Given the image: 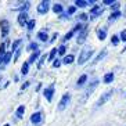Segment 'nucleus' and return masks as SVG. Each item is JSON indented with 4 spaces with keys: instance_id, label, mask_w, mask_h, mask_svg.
Instances as JSON below:
<instances>
[{
    "instance_id": "nucleus-5",
    "label": "nucleus",
    "mask_w": 126,
    "mask_h": 126,
    "mask_svg": "<svg viewBox=\"0 0 126 126\" xmlns=\"http://www.w3.org/2000/svg\"><path fill=\"white\" fill-rule=\"evenodd\" d=\"M87 33H89V28H87V25H85L83 31H82L78 35V37H76V43H78V45H82V43H85L86 37H87Z\"/></svg>"
},
{
    "instance_id": "nucleus-1",
    "label": "nucleus",
    "mask_w": 126,
    "mask_h": 126,
    "mask_svg": "<svg viewBox=\"0 0 126 126\" xmlns=\"http://www.w3.org/2000/svg\"><path fill=\"white\" fill-rule=\"evenodd\" d=\"M92 54H93V50L90 47H85L83 50L80 51V54H79V60H78V64L79 65H83V64L87 61V60L92 57Z\"/></svg>"
},
{
    "instance_id": "nucleus-39",
    "label": "nucleus",
    "mask_w": 126,
    "mask_h": 126,
    "mask_svg": "<svg viewBox=\"0 0 126 126\" xmlns=\"http://www.w3.org/2000/svg\"><path fill=\"white\" fill-rule=\"evenodd\" d=\"M114 3H115L114 0H104L103 1V4H114Z\"/></svg>"
},
{
    "instance_id": "nucleus-30",
    "label": "nucleus",
    "mask_w": 126,
    "mask_h": 126,
    "mask_svg": "<svg viewBox=\"0 0 126 126\" xmlns=\"http://www.w3.org/2000/svg\"><path fill=\"white\" fill-rule=\"evenodd\" d=\"M74 35H75V32H74V31H71V32H68V33H67V35H65V36H64V39H63V42H67V40H69L71 37L74 36Z\"/></svg>"
},
{
    "instance_id": "nucleus-31",
    "label": "nucleus",
    "mask_w": 126,
    "mask_h": 126,
    "mask_svg": "<svg viewBox=\"0 0 126 126\" xmlns=\"http://www.w3.org/2000/svg\"><path fill=\"white\" fill-rule=\"evenodd\" d=\"M75 11H76V7H75V6H71V7H68V10H67V13H65V14H67V17H68V15L74 14Z\"/></svg>"
},
{
    "instance_id": "nucleus-19",
    "label": "nucleus",
    "mask_w": 126,
    "mask_h": 126,
    "mask_svg": "<svg viewBox=\"0 0 126 126\" xmlns=\"http://www.w3.org/2000/svg\"><path fill=\"white\" fill-rule=\"evenodd\" d=\"M112 80H114V74L112 72L104 75V83H111Z\"/></svg>"
},
{
    "instance_id": "nucleus-4",
    "label": "nucleus",
    "mask_w": 126,
    "mask_h": 126,
    "mask_svg": "<svg viewBox=\"0 0 126 126\" xmlns=\"http://www.w3.org/2000/svg\"><path fill=\"white\" fill-rule=\"evenodd\" d=\"M97 86H98V80H97V79H96V80H93L92 83H90V85L87 86V89L85 90V97H83V101L87 100V97H89L90 94H92V93L94 92V89H96Z\"/></svg>"
},
{
    "instance_id": "nucleus-17",
    "label": "nucleus",
    "mask_w": 126,
    "mask_h": 126,
    "mask_svg": "<svg viewBox=\"0 0 126 126\" xmlns=\"http://www.w3.org/2000/svg\"><path fill=\"white\" fill-rule=\"evenodd\" d=\"M105 54H107V48H103L100 54H98V56H97L96 58H94V61H93V64H97L98 61H100V60H103L104 57H105Z\"/></svg>"
},
{
    "instance_id": "nucleus-40",
    "label": "nucleus",
    "mask_w": 126,
    "mask_h": 126,
    "mask_svg": "<svg viewBox=\"0 0 126 126\" xmlns=\"http://www.w3.org/2000/svg\"><path fill=\"white\" fill-rule=\"evenodd\" d=\"M79 18H80L82 21H86V19H87V15H86V14H80V15H79Z\"/></svg>"
},
{
    "instance_id": "nucleus-6",
    "label": "nucleus",
    "mask_w": 126,
    "mask_h": 126,
    "mask_svg": "<svg viewBox=\"0 0 126 126\" xmlns=\"http://www.w3.org/2000/svg\"><path fill=\"white\" fill-rule=\"evenodd\" d=\"M69 100H71V96H69V94H68V93H67V94H64L63 98H61V101L58 103V110H60V111H64V110L67 108Z\"/></svg>"
},
{
    "instance_id": "nucleus-14",
    "label": "nucleus",
    "mask_w": 126,
    "mask_h": 126,
    "mask_svg": "<svg viewBox=\"0 0 126 126\" xmlns=\"http://www.w3.org/2000/svg\"><path fill=\"white\" fill-rule=\"evenodd\" d=\"M37 39L40 42H47V39H48V36H47V31H40L39 33H37Z\"/></svg>"
},
{
    "instance_id": "nucleus-33",
    "label": "nucleus",
    "mask_w": 126,
    "mask_h": 126,
    "mask_svg": "<svg viewBox=\"0 0 126 126\" xmlns=\"http://www.w3.org/2000/svg\"><path fill=\"white\" fill-rule=\"evenodd\" d=\"M111 43L114 46H116L119 43V36H116V35H114V36H112V39H111Z\"/></svg>"
},
{
    "instance_id": "nucleus-34",
    "label": "nucleus",
    "mask_w": 126,
    "mask_h": 126,
    "mask_svg": "<svg viewBox=\"0 0 126 126\" xmlns=\"http://www.w3.org/2000/svg\"><path fill=\"white\" fill-rule=\"evenodd\" d=\"M119 7H121V4H119V3H116V1H115V3L111 6V8L114 10V13H115V11H118V8H119Z\"/></svg>"
},
{
    "instance_id": "nucleus-21",
    "label": "nucleus",
    "mask_w": 126,
    "mask_h": 126,
    "mask_svg": "<svg viewBox=\"0 0 126 126\" xmlns=\"http://www.w3.org/2000/svg\"><path fill=\"white\" fill-rule=\"evenodd\" d=\"M26 50H28V51H32V53L37 51V43H35V42H32V43H29V46L26 47Z\"/></svg>"
},
{
    "instance_id": "nucleus-37",
    "label": "nucleus",
    "mask_w": 126,
    "mask_h": 126,
    "mask_svg": "<svg viewBox=\"0 0 126 126\" xmlns=\"http://www.w3.org/2000/svg\"><path fill=\"white\" fill-rule=\"evenodd\" d=\"M21 50H22V48H18V50L15 51V56H14V61H17V60H18L19 54H21Z\"/></svg>"
},
{
    "instance_id": "nucleus-20",
    "label": "nucleus",
    "mask_w": 126,
    "mask_h": 126,
    "mask_svg": "<svg viewBox=\"0 0 126 126\" xmlns=\"http://www.w3.org/2000/svg\"><path fill=\"white\" fill-rule=\"evenodd\" d=\"M119 17H121V11H115V13H112V14L110 15L108 21H110V22H112V21H115V19H118Z\"/></svg>"
},
{
    "instance_id": "nucleus-36",
    "label": "nucleus",
    "mask_w": 126,
    "mask_h": 126,
    "mask_svg": "<svg viewBox=\"0 0 126 126\" xmlns=\"http://www.w3.org/2000/svg\"><path fill=\"white\" fill-rule=\"evenodd\" d=\"M60 65H61V61H60V60H54V63H53V67H54V68H58Z\"/></svg>"
},
{
    "instance_id": "nucleus-26",
    "label": "nucleus",
    "mask_w": 126,
    "mask_h": 126,
    "mask_svg": "<svg viewBox=\"0 0 126 126\" xmlns=\"http://www.w3.org/2000/svg\"><path fill=\"white\" fill-rule=\"evenodd\" d=\"M35 25H36V21H35V19H29V22H28L26 28H28V31H33Z\"/></svg>"
},
{
    "instance_id": "nucleus-32",
    "label": "nucleus",
    "mask_w": 126,
    "mask_h": 126,
    "mask_svg": "<svg viewBox=\"0 0 126 126\" xmlns=\"http://www.w3.org/2000/svg\"><path fill=\"white\" fill-rule=\"evenodd\" d=\"M65 51H67V47H65L64 45H61L58 47V54H60V56H64V54H65Z\"/></svg>"
},
{
    "instance_id": "nucleus-29",
    "label": "nucleus",
    "mask_w": 126,
    "mask_h": 126,
    "mask_svg": "<svg viewBox=\"0 0 126 126\" xmlns=\"http://www.w3.org/2000/svg\"><path fill=\"white\" fill-rule=\"evenodd\" d=\"M46 58H48L47 56H42L40 57V60H39V63H37V68H42V65H43V64H45V61H46Z\"/></svg>"
},
{
    "instance_id": "nucleus-28",
    "label": "nucleus",
    "mask_w": 126,
    "mask_h": 126,
    "mask_svg": "<svg viewBox=\"0 0 126 126\" xmlns=\"http://www.w3.org/2000/svg\"><path fill=\"white\" fill-rule=\"evenodd\" d=\"M57 53H58V48H51V51H50V54H48V60H50V61L54 60V57H56Z\"/></svg>"
},
{
    "instance_id": "nucleus-15",
    "label": "nucleus",
    "mask_w": 126,
    "mask_h": 126,
    "mask_svg": "<svg viewBox=\"0 0 126 126\" xmlns=\"http://www.w3.org/2000/svg\"><path fill=\"white\" fill-rule=\"evenodd\" d=\"M97 36H98L100 40H104L105 36H107V29H105V28H100V29L97 31Z\"/></svg>"
},
{
    "instance_id": "nucleus-25",
    "label": "nucleus",
    "mask_w": 126,
    "mask_h": 126,
    "mask_svg": "<svg viewBox=\"0 0 126 126\" xmlns=\"http://www.w3.org/2000/svg\"><path fill=\"white\" fill-rule=\"evenodd\" d=\"M63 63L64 64H71V63H74V56H72V54H69V56H65L64 57V60H63Z\"/></svg>"
},
{
    "instance_id": "nucleus-18",
    "label": "nucleus",
    "mask_w": 126,
    "mask_h": 126,
    "mask_svg": "<svg viewBox=\"0 0 126 126\" xmlns=\"http://www.w3.org/2000/svg\"><path fill=\"white\" fill-rule=\"evenodd\" d=\"M86 80H87V75H82L80 78L78 79V83H76V87H82V86L86 83Z\"/></svg>"
},
{
    "instance_id": "nucleus-27",
    "label": "nucleus",
    "mask_w": 126,
    "mask_h": 126,
    "mask_svg": "<svg viewBox=\"0 0 126 126\" xmlns=\"http://www.w3.org/2000/svg\"><path fill=\"white\" fill-rule=\"evenodd\" d=\"M75 4H76L78 7H86V6L89 4V1H85V0H76Z\"/></svg>"
},
{
    "instance_id": "nucleus-42",
    "label": "nucleus",
    "mask_w": 126,
    "mask_h": 126,
    "mask_svg": "<svg viewBox=\"0 0 126 126\" xmlns=\"http://www.w3.org/2000/svg\"><path fill=\"white\" fill-rule=\"evenodd\" d=\"M4 126H10V125H8V123H6V125H4Z\"/></svg>"
},
{
    "instance_id": "nucleus-7",
    "label": "nucleus",
    "mask_w": 126,
    "mask_h": 126,
    "mask_svg": "<svg viewBox=\"0 0 126 126\" xmlns=\"http://www.w3.org/2000/svg\"><path fill=\"white\" fill-rule=\"evenodd\" d=\"M43 94H45V97H46L47 101H51L53 100V94H54V83H51L48 87H46L45 92H43Z\"/></svg>"
},
{
    "instance_id": "nucleus-16",
    "label": "nucleus",
    "mask_w": 126,
    "mask_h": 126,
    "mask_svg": "<svg viewBox=\"0 0 126 126\" xmlns=\"http://www.w3.org/2000/svg\"><path fill=\"white\" fill-rule=\"evenodd\" d=\"M24 112H25V107H24V105H19V107L17 108V111H15V116H17L18 119H21L22 115H24Z\"/></svg>"
},
{
    "instance_id": "nucleus-8",
    "label": "nucleus",
    "mask_w": 126,
    "mask_h": 126,
    "mask_svg": "<svg viewBox=\"0 0 126 126\" xmlns=\"http://www.w3.org/2000/svg\"><path fill=\"white\" fill-rule=\"evenodd\" d=\"M48 6H50L48 1H42V3L37 6V13H39V14H46V13L48 11Z\"/></svg>"
},
{
    "instance_id": "nucleus-24",
    "label": "nucleus",
    "mask_w": 126,
    "mask_h": 126,
    "mask_svg": "<svg viewBox=\"0 0 126 126\" xmlns=\"http://www.w3.org/2000/svg\"><path fill=\"white\" fill-rule=\"evenodd\" d=\"M28 71H29V64H28V61H26V63L22 64V67H21V74L26 75L28 74Z\"/></svg>"
},
{
    "instance_id": "nucleus-12",
    "label": "nucleus",
    "mask_w": 126,
    "mask_h": 126,
    "mask_svg": "<svg viewBox=\"0 0 126 126\" xmlns=\"http://www.w3.org/2000/svg\"><path fill=\"white\" fill-rule=\"evenodd\" d=\"M11 56H13V51H11V50L6 53V56L3 57V63H1V65H0V69H1V68H4L8 63H10V60H11Z\"/></svg>"
},
{
    "instance_id": "nucleus-13",
    "label": "nucleus",
    "mask_w": 126,
    "mask_h": 126,
    "mask_svg": "<svg viewBox=\"0 0 126 126\" xmlns=\"http://www.w3.org/2000/svg\"><path fill=\"white\" fill-rule=\"evenodd\" d=\"M39 56H40V50H37V51L32 53V56H31V57H29V60H28V64H33L35 61H37Z\"/></svg>"
},
{
    "instance_id": "nucleus-11",
    "label": "nucleus",
    "mask_w": 126,
    "mask_h": 126,
    "mask_svg": "<svg viewBox=\"0 0 126 126\" xmlns=\"http://www.w3.org/2000/svg\"><path fill=\"white\" fill-rule=\"evenodd\" d=\"M103 11H104V10H103L101 6H94V7L90 10V15H92L90 18H94V17H97V15H101V14H103Z\"/></svg>"
},
{
    "instance_id": "nucleus-35",
    "label": "nucleus",
    "mask_w": 126,
    "mask_h": 126,
    "mask_svg": "<svg viewBox=\"0 0 126 126\" xmlns=\"http://www.w3.org/2000/svg\"><path fill=\"white\" fill-rule=\"evenodd\" d=\"M119 37H121V40H122V42H126V31H122Z\"/></svg>"
},
{
    "instance_id": "nucleus-22",
    "label": "nucleus",
    "mask_w": 126,
    "mask_h": 126,
    "mask_svg": "<svg viewBox=\"0 0 126 126\" xmlns=\"http://www.w3.org/2000/svg\"><path fill=\"white\" fill-rule=\"evenodd\" d=\"M53 11L56 13V14H61V13H63V6L60 3L54 4V6H53Z\"/></svg>"
},
{
    "instance_id": "nucleus-2",
    "label": "nucleus",
    "mask_w": 126,
    "mask_h": 126,
    "mask_svg": "<svg viewBox=\"0 0 126 126\" xmlns=\"http://www.w3.org/2000/svg\"><path fill=\"white\" fill-rule=\"evenodd\" d=\"M112 94H114V90H112V89L108 90V92H105L103 96L98 98V101L96 103V107H101V105H104V104H105V103H107V101L112 97Z\"/></svg>"
},
{
    "instance_id": "nucleus-38",
    "label": "nucleus",
    "mask_w": 126,
    "mask_h": 126,
    "mask_svg": "<svg viewBox=\"0 0 126 126\" xmlns=\"http://www.w3.org/2000/svg\"><path fill=\"white\" fill-rule=\"evenodd\" d=\"M29 83H31V82H25V83H24V85L21 86V92H22V90H25L26 87H28V86H29Z\"/></svg>"
},
{
    "instance_id": "nucleus-3",
    "label": "nucleus",
    "mask_w": 126,
    "mask_h": 126,
    "mask_svg": "<svg viewBox=\"0 0 126 126\" xmlns=\"http://www.w3.org/2000/svg\"><path fill=\"white\" fill-rule=\"evenodd\" d=\"M0 29H1V37H7L8 32H10V22L7 19H1L0 21Z\"/></svg>"
},
{
    "instance_id": "nucleus-9",
    "label": "nucleus",
    "mask_w": 126,
    "mask_h": 126,
    "mask_svg": "<svg viewBox=\"0 0 126 126\" xmlns=\"http://www.w3.org/2000/svg\"><path fill=\"white\" fill-rule=\"evenodd\" d=\"M28 22H29V19H28V14L26 13H19L18 15V24L21 26H25L28 25Z\"/></svg>"
},
{
    "instance_id": "nucleus-23",
    "label": "nucleus",
    "mask_w": 126,
    "mask_h": 126,
    "mask_svg": "<svg viewBox=\"0 0 126 126\" xmlns=\"http://www.w3.org/2000/svg\"><path fill=\"white\" fill-rule=\"evenodd\" d=\"M21 43H22V39H17L11 46V51H17V50H18V46L21 45Z\"/></svg>"
},
{
    "instance_id": "nucleus-43",
    "label": "nucleus",
    "mask_w": 126,
    "mask_h": 126,
    "mask_svg": "<svg viewBox=\"0 0 126 126\" xmlns=\"http://www.w3.org/2000/svg\"><path fill=\"white\" fill-rule=\"evenodd\" d=\"M0 80H1V76H0Z\"/></svg>"
},
{
    "instance_id": "nucleus-41",
    "label": "nucleus",
    "mask_w": 126,
    "mask_h": 126,
    "mask_svg": "<svg viewBox=\"0 0 126 126\" xmlns=\"http://www.w3.org/2000/svg\"><path fill=\"white\" fill-rule=\"evenodd\" d=\"M57 36H58V35H57V33H54V35H53V37H51V39H50V43H53V42L56 40V39H57Z\"/></svg>"
},
{
    "instance_id": "nucleus-10",
    "label": "nucleus",
    "mask_w": 126,
    "mask_h": 126,
    "mask_svg": "<svg viewBox=\"0 0 126 126\" xmlns=\"http://www.w3.org/2000/svg\"><path fill=\"white\" fill-rule=\"evenodd\" d=\"M42 119H43V116H42V112H35V114L31 115V122L33 123V125L40 123V122H42Z\"/></svg>"
}]
</instances>
